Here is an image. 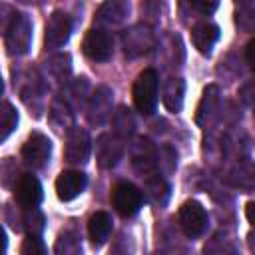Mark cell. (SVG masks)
Segmentation results:
<instances>
[{"label":"cell","instance_id":"cell-1","mask_svg":"<svg viewBox=\"0 0 255 255\" xmlns=\"http://www.w3.org/2000/svg\"><path fill=\"white\" fill-rule=\"evenodd\" d=\"M32 42V24L26 14H14L10 24L6 26L4 34V46L10 56H20L26 54Z\"/></svg>","mask_w":255,"mask_h":255},{"label":"cell","instance_id":"cell-2","mask_svg":"<svg viewBox=\"0 0 255 255\" xmlns=\"http://www.w3.org/2000/svg\"><path fill=\"white\" fill-rule=\"evenodd\" d=\"M157 74L155 70H143L133 84V104L143 116H151L157 106Z\"/></svg>","mask_w":255,"mask_h":255},{"label":"cell","instance_id":"cell-3","mask_svg":"<svg viewBox=\"0 0 255 255\" xmlns=\"http://www.w3.org/2000/svg\"><path fill=\"white\" fill-rule=\"evenodd\" d=\"M141 203H143V195L133 183L120 181V183L114 185V189H112V205L122 217L135 215L139 211Z\"/></svg>","mask_w":255,"mask_h":255},{"label":"cell","instance_id":"cell-4","mask_svg":"<svg viewBox=\"0 0 255 255\" xmlns=\"http://www.w3.org/2000/svg\"><path fill=\"white\" fill-rule=\"evenodd\" d=\"M50 153H52V141L48 135H44L40 131L30 133L22 145V159L32 169L44 167L50 159Z\"/></svg>","mask_w":255,"mask_h":255},{"label":"cell","instance_id":"cell-5","mask_svg":"<svg viewBox=\"0 0 255 255\" xmlns=\"http://www.w3.org/2000/svg\"><path fill=\"white\" fill-rule=\"evenodd\" d=\"M177 221H179V227L181 231L187 235V237H199L205 227H207V211L201 203L197 201H185L181 207H179V213H177Z\"/></svg>","mask_w":255,"mask_h":255},{"label":"cell","instance_id":"cell-6","mask_svg":"<svg viewBox=\"0 0 255 255\" xmlns=\"http://www.w3.org/2000/svg\"><path fill=\"white\" fill-rule=\"evenodd\" d=\"M82 50L90 60L106 62L114 54V40H112L110 32H106L102 28H92L82 42Z\"/></svg>","mask_w":255,"mask_h":255},{"label":"cell","instance_id":"cell-7","mask_svg":"<svg viewBox=\"0 0 255 255\" xmlns=\"http://www.w3.org/2000/svg\"><path fill=\"white\" fill-rule=\"evenodd\" d=\"M92 151V139L90 133L84 128L72 126L66 133V159L74 165L86 163Z\"/></svg>","mask_w":255,"mask_h":255},{"label":"cell","instance_id":"cell-8","mask_svg":"<svg viewBox=\"0 0 255 255\" xmlns=\"http://www.w3.org/2000/svg\"><path fill=\"white\" fill-rule=\"evenodd\" d=\"M124 155V139L118 133H102L96 143V157L100 167L110 169L118 165V161Z\"/></svg>","mask_w":255,"mask_h":255},{"label":"cell","instance_id":"cell-9","mask_svg":"<svg viewBox=\"0 0 255 255\" xmlns=\"http://www.w3.org/2000/svg\"><path fill=\"white\" fill-rule=\"evenodd\" d=\"M72 34V22L68 18L66 12L62 10H56L52 12L48 24H46V36H44V42H46V48L54 50V48H60L68 42Z\"/></svg>","mask_w":255,"mask_h":255},{"label":"cell","instance_id":"cell-10","mask_svg":"<svg viewBox=\"0 0 255 255\" xmlns=\"http://www.w3.org/2000/svg\"><path fill=\"white\" fill-rule=\"evenodd\" d=\"M112 116V90L108 86L96 88L88 104V122L92 126H102Z\"/></svg>","mask_w":255,"mask_h":255},{"label":"cell","instance_id":"cell-11","mask_svg":"<svg viewBox=\"0 0 255 255\" xmlns=\"http://www.w3.org/2000/svg\"><path fill=\"white\" fill-rule=\"evenodd\" d=\"M14 195H16V201L22 209H36L42 201V185H40L38 177L32 173L20 175Z\"/></svg>","mask_w":255,"mask_h":255},{"label":"cell","instance_id":"cell-12","mask_svg":"<svg viewBox=\"0 0 255 255\" xmlns=\"http://www.w3.org/2000/svg\"><path fill=\"white\" fill-rule=\"evenodd\" d=\"M84 187H86V173L78 169L62 171L56 179V195L62 201H72L84 191Z\"/></svg>","mask_w":255,"mask_h":255},{"label":"cell","instance_id":"cell-13","mask_svg":"<svg viewBox=\"0 0 255 255\" xmlns=\"http://www.w3.org/2000/svg\"><path fill=\"white\" fill-rule=\"evenodd\" d=\"M153 46V34L147 26H133L124 36V48L129 56H139Z\"/></svg>","mask_w":255,"mask_h":255},{"label":"cell","instance_id":"cell-14","mask_svg":"<svg viewBox=\"0 0 255 255\" xmlns=\"http://www.w3.org/2000/svg\"><path fill=\"white\" fill-rule=\"evenodd\" d=\"M227 181L231 185L243 189V191L255 189V163L249 161V159H239L231 167V171L227 175Z\"/></svg>","mask_w":255,"mask_h":255},{"label":"cell","instance_id":"cell-15","mask_svg":"<svg viewBox=\"0 0 255 255\" xmlns=\"http://www.w3.org/2000/svg\"><path fill=\"white\" fill-rule=\"evenodd\" d=\"M219 38V28L213 24V22H199L193 26L191 30V40H193V46L201 52V54H209L213 44L217 42Z\"/></svg>","mask_w":255,"mask_h":255},{"label":"cell","instance_id":"cell-16","mask_svg":"<svg viewBox=\"0 0 255 255\" xmlns=\"http://www.w3.org/2000/svg\"><path fill=\"white\" fill-rule=\"evenodd\" d=\"M88 233L96 247L104 245L112 233V217L106 211H96L88 221Z\"/></svg>","mask_w":255,"mask_h":255},{"label":"cell","instance_id":"cell-17","mask_svg":"<svg viewBox=\"0 0 255 255\" xmlns=\"http://www.w3.org/2000/svg\"><path fill=\"white\" fill-rule=\"evenodd\" d=\"M183 94H185V82L181 78H169L165 84H163V90H161V100H163V106L177 114L183 106Z\"/></svg>","mask_w":255,"mask_h":255},{"label":"cell","instance_id":"cell-18","mask_svg":"<svg viewBox=\"0 0 255 255\" xmlns=\"http://www.w3.org/2000/svg\"><path fill=\"white\" fill-rule=\"evenodd\" d=\"M131 161L141 173H149L155 167V151L147 139H137L131 147Z\"/></svg>","mask_w":255,"mask_h":255},{"label":"cell","instance_id":"cell-19","mask_svg":"<svg viewBox=\"0 0 255 255\" xmlns=\"http://www.w3.org/2000/svg\"><path fill=\"white\" fill-rule=\"evenodd\" d=\"M129 14V4L128 2H106L98 8L96 12V20L100 24H108V26H116L120 22L126 20V16Z\"/></svg>","mask_w":255,"mask_h":255},{"label":"cell","instance_id":"cell-20","mask_svg":"<svg viewBox=\"0 0 255 255\" xmlns=\"http://www.w3.org/2000/svg\"><path fill=\"white\" fill-rule=\"evenodd\" d=\"M56 255H82V243L74 231H64L54 245Z\"/></svg>","mask_w":255,"mask_h":255},{"label":"cell","instance_id":"cell-21","mask_svg":"<svg viewBox=\"0 0 255 255\" xmlns=\"http://www.w3.org/2000/svg\"><path fill=\"white\" fill-rule=\"evenodd\" d=\"M217 86H207L205 92H203V98H201V104L197 108V122L203 126L205 124V118H209L217 106Z\"/></svg>","mask_w":255,"mask_h":255},{"label":"cell","instance_id":"cell-22","mask_svg":"<svg viewBox=\"0 0 255 255\" xmlns=\"http://www.w3.org/2000/svg\"><path fill=\"white\" fill-rule=\"evenodd\" d=\"M2 133H0V139L2 141H6L8 139V135L16 129V126H18V112H16V108L10 104V102H4L2 104Z\"/></svg>","mask_w":255,"mask_h":255},{"label":"cell","instance_id":"cell-23","mask_svg":"<svg viewBox=\"0 0 255 255\" xmlns=\"http://www.w3.org/2000/svg\"><path fill=\"white\" fill-rule=\"evenodd\" d=\"M114 128H116V133L122 137V135H129L135 128V120L131 116V112L128 108H120L116 114H114Z\"/></svg>","mask_w":255,"mask_h":255},{"label":"cell","instance_id":"cell-24","mask_svg":"<svg viewBox=\"0 0 255 255\" xmlns=\"http://www.w3.org/2000/svg\"><path fill=\"white\" fill-rule=\"evenodd\" d=\"M145 191H147V195H149L155 203H165V199H167V195H169V187H167V183H165L159 175L147 177V181H145Z\"/></svg>","mask_w":255,"mask_h":255},{"label":"cell","instance_id":"cell-25","mask_svg":"<svg viewBox=\"0 0 255 255\" xmlns=\"http://www.w3.org/2000/svg\"><path fill=\"white\" fill-rule=\"evenodd\" d=\"M24 227L28 231V235H38L42 229H44V217L38 209H26V215H24Z\"/></svg>","mask_w":255,"mask_h":255},{"label":"cell","instance_id":"cell-26","mask_svg":"<svg viewBox=\"0 0 255 255\" xmlns=\"http://www.w3.org/2000/svg\"><path fill=\"white\" fill-rule=\"evenodd\" d=\"M237 24L243 30H253L255 28V2L241 4V8L237 10Z\"/></svg>","mask_w":255,"mask_h":255},{"label":"cell","instance_id":"cell-27","mask_svg":"<svg viewBox=\"0 0 255 255\" xmlns=\"http://www.w3.org/2000/svg\"><path fill=\"white\" fill-rule=\"evenodd\" d=\"M20 255H48V251H46L44 241L38 235H28L22 243Z\"/></svg>","mask_w":255,"mask_h":255},{"label":"cell","instance_id":"cell-28","mask_svg":"<svg viewBox=\"0 0 255 255\" xmlns=\"http://www.w3.org/2000/svg\"><path fill=\"white\" fill-rule=\"evenodd\" d=\"M86 92H88V80H86V78H80V80H76V82L72 84L70 96H68L66 100H68V102H74V108H78V106L84 104Z\"/></svg>","mask_w":255,"mask_h":255},{"label":"cell","instance_id":"cell-29","mask_svg":"<svg viewBox=\"0 0 255 255\" xmlns=\"http://www.w3.org/2000/svg\"><path fill=\"white\" fill-rule=\"evenodd\" d=\"M50 70H54L56 72V78L58 80H64L66 76H68V72H70V56H56V58H52L50 60Z\"/></svg>","mask_w":255,"mask_h":255},{"label":"cell","instance_id":"cell-30","mask_svg":"<svg viewBox=\"0 0 255 255\" xmlns=\"http://www.w3.org/2000/svg\"><path fill=\"white\" fill-rule=\"evenodd\" d=\"M217 2H201V0H193L191 2V8L193 10H197V12H201V14H211V12H215L217 10Z\"/></svg>","mask_w":255,"mask_h":255},{"label":"cell","instance_id":"cell-31","mask_svg":"<svg viewBox=\"0 0 255 255\" xmlns=\"http://www.w3.org/2000/svg\"><path fill=\"white\" fill-rule=\"evenodd\" d=\"M245 60H247V64L255 70V40H251V42L247 44V48H245Z\"/></svg>","mask_w":255,"mask_h":255},{"label":"cell","instance_id":"cell-32","mask_svg":"<svg viewBox=\"0 0 255 255\" xmlns=\"http://www.w3.org/2000/svg\"><path fill=\"white\" fill-rule=\"evenodd\" d=\"M245 217H247V221L251 225H255V201H249L245 205Z\"/></svg>","mask_w":255,"mask_h":255}]
</instances>
